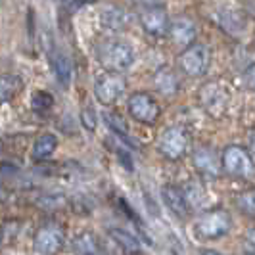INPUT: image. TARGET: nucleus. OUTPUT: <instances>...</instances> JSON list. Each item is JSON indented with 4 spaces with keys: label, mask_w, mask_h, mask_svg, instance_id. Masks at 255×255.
I'll list each match as a JSON object with an SVG mask.
<instances>
[{
    "label": "nucleus",
    "mask_w": 255,
    "mask_h": 255,
    "mask_svg": "<svg viewBox=\"0 0 255 255\" xmlns=\"http://www.w3.org/2000/svg\"><path fill=\"white\" fill-rule=\"evenodd\" d=\"M98 62L110 71V73H121L127 71L134 64V50L132 46L123 40H104L96 48Z\"/></svg>",
    "instance_id": "f257e3e1"
},
{
    "label": "nucleus",
    "mask_w": 255,
    "mask_h": 255,
    "mask_svg": "<svg viewBox=\"0 0 255 255\" xmlns=\"http://www.w3.org/2000/svg\"><path fill=\"white\" fill-rule=\"evenodd\" d=\"M223 169L234 179L250 180L255 177V163L252 153L242 146H227L221 155Z\"/></svg>",
    "instance_id": "f03ea898"
},
{
    "label": "nucleus",
    "mask_w": 255,
    "mask_h": 255,
    "mask_svg": "<svg viewBox=\"0 0 255 255\" xmlns=\"http://www.w3.org/2000/svg\"><path fill=\"white\" fill-rule=\"evenodd\" d=\"M230 227H232V219L229 211L211 209L200 215L194 229H196V234L204 240H217V238H223L225 234H229Z\"/></svg>",
    "instance_id": "7ed1b4c3"
},
{
    "label": "nucleus",
    "mask_w": 255,
    "mask_h": 255,
    "mask_svg": "<svg viewBox=\"0 0 255 255\" xmlns=\"http://www.w3.org/2000/svg\"><path fill=\"white\" fill-rule=\"evenodd\" d=\"M35 252L40 255H56L65 246V229L60 223H44L40 225L33 238Z\"/></svg>",
    "instance_id": "20e7f679"
},
{
    "label": "nucleus",
    "mask_w": 255,
    "mask_h": 255,
    "mask_svg": "<svg viewBox=\"0 0 255 255\" xmlns=\"http://www.w3.org/2000/svg\"><path fill=\"white\" fill-rule=\"evenodd\" d=\"M179 64L188 77H204L211 65V50L205 44H190L182 50Z\"/></svg>",
    "instance_id": "39448f33"
},
{
    "label": "nucleus",
    "mask_w": 255,
    "mask_h": 255,
    "mask_svg": "<svg viewBox=\"0 0 255 255\" xmlns=\"http://www.w3.org/2000/svg\"><path fill=\"white\" fill-rule=\"evenodd\" d=\"M188 134L186 130L180 127H169L163 130V134L159 136V142H157V150L159 153L171 159V161H177V159H182L186 152H188Z\"/></svg>",
    "instance_id": "423d86ee"
},
{
    "label": "nucleus",
    "mask_w": 255,
    "mask_h": 255,
    "mask_svg": "<svg viewBox=\"0 0 255 255\" xmlns=\"http://www.w3.org/2000/svg\"><path fill=\"white\" fill-rule=\"evenodd\" d=\"M127 108L130 117L136 119L138 123H144V125H153L159 119V106L153 100L152 94H148V92L130 94Z\"/></svg>",
    "instance_id": "0eeeda50"
},
{
    "label": "nucleus",
    "mask_w": 255,
    "mask_h": 255,
    "mask_svg": "<svg viewBox=\"0 0 255 255\" xmlns=\"http://www.w3.org/2000/svg\"><path fill=\"white\" fill-rule=\"evenodd\" d=\"M127 89V79L119 73H106L94 85V96L104 106L115 104Z\"/></svg>",
    "instance_id": "6e6552de"
},
{
    "label": "nucleus",
    "mask_w": 255,
    "mask_h": 255,
    "mask_svg": "<svg viewBox=\"0 0 255 255\" xmlns=\"http://www.w3.org/2000/svg\"><path fill=\"white\" fill-rule=\"evenodd\" d=\"M46 48H48V64H50L52 71L56 75V81L64 89H67L71 85V75H73V65H71L69 56L60 46H56L52 38L50 42H46Z\"/></svg>",
    "instance_id": "1a4fd4ad"
},
{
    "label": "nucleus",
    "mask_w": 255,
    "mask_h": 255,
    "mask_svg": "<svg viewBox=\"0 0 255 255\" xmlns=\"http://www.w3.org/2000/svg\"><path fill=\"white\" fill-rule=\"evenodd\" d=\"M140 25L152 37H165L171 29V19L163 8L148 6L140 12Z\"/></svg>",
    "instance_id": "9d476101"
},
{
    "label": "nucleus",
    "mask_w": 255,
    "mask_h": 255,
    "mask_svg": "<svg viewBox=\"0 0 255 255\" xmlns=\"http://www.w3.org/2000/svg\"><path fill=\"white\" fill-rule=\"evenodd\" d=\"M192 161L196 171L204 177V179H217L223 169V161L219 159V155L211 148H198L192 153Z\"/></svg>",
    "instance_id": "9b49d317"
},
{
    "label": "nucleus",
    "mask_w": 255,
    "mask_h": 255,
    "mask_svg": "<svg viewBox=\"0 0 255 255\" xmlns=\"http://www.w3.org/2000/svg\"><path fill=\"white\" fill-rule=\"evenodd\" d=\"M161 198L165 202L167 209L179 219H186L188 217V211H190V205H188V200H186V194L182 188L175 186V184H165L161 188Z\"/></svg>",
    "instance_id": "f8f14e48"
},
{
    "label": "nucleus",
    "mask_w": 255,
    "mask_h": 255,
    "mask_svg": "<svg viewBox=\"0 0 255 255\" xmlns=\"http://www.w3.org/2000/svg\"><path fill=\"white\" fill-rule=\"evenodd\" d=\"M169 37L171 40L182 46V48H188L190 44H194L196 40V23L192 21L190 17H177L171 21V29H169Z\"/></svg>",
    "instance_id": "ddd939ff"
},
{
    "label": "nucleus",
    "mask_w": 255,
    "mask_h": 255,
    "mask_svg": "<svg viewBox=\"0 0 255 255\" xmlns=\"http://www.w3.org/2000/svg\"><path fill=\"white\" fill-rule=\"evenodd\" d=\"M200 100H202L205 110H209L211 114H219L225 108V104H227L225 87H221L219 83H207V85L202 87Z\"/></svg>",
    "instance_id": "4468645a"
},
{
    "label": "nucleus",
    "mask_w": 255,
    "mask_h": 255,
    "mask_svg": "<svg viewBox=\"0 0 255 255\" xmlns=\"http://www.w3.org/2000/svg\"><path fill=\"white\" fill-rule=\"evenodd\" d=\"M100 23L108 31H125L130 23V15L119 6H106L100 12Z\"/></svg>",
    "instance_id": "2eb2a0df"
},
{
    "label": "nucleus",
    "mask_w": 255,
    "mask_h": 255,
    "mask_svg": "<svg viewBox=\"0 0 255 255\" xmlns=\"http://www.w3.org/2000/svg\"><path fill=\"white\" fill-rule=\"evenodd\" d=\"M153 87L157 92H161L163 96H173L180 89L179 77L171 67H159L153 75Z\"/></svg>",
    "instance_id": "dca6fc26"
},
{
    "label": "nucleus",
    "mask_w": 255,
    "mask_h": 255,
    "mask_svg": "<svg viewBox=\"0 0 255 255\" xmlns=\"http://www.w3.org/2000/svg\"><path fill=\"white\" fill-rule=\"evenodd\" d=\"M23 90V79L19 75H0V106L12 102Z\"/></svg>",
    "instance_id": "f3484780"
},
{
    "label": "nucleus",
    "mask_w": 255,
    "mask_h": 255,
    "mask_svg": "<svg viewBox=\"0 0 255 255\" xmlns=\"http://www.w3.org/2000/svg\"><path fill=\"white\" fill-rule=\"evenodd\" d=\"M217 19L221 29H225L230 35H240L246 29V19L242 13L236 10H221L217 13Z\"/></svg>",
    "instance_id": "a211bd4d"
},
{
    "label": "nucleus",
    "mask_w": 255,
    "mask_h": 255,
    "mask_svg": "<svg viewBox=\"0 0 255 255\" xmlns=\"http://www.w3.org/2000/svg\"><path fill=\"white\" fill-rule=\"evenodd\" d=\"M73 252L77 255H100L102 254V248L98 238L92 234V232H81L73 238Z\"/></svg>",
    "instance_id": "6ab92c4d"
},
{
    "label": "nucleus",
    "mask_w": 255,
    "mask_h": 255,
    "mask_svg": "<svg viewBox=\"0 0 255 255\" xmlns=\"http://www.w3.org/2000/svg\"><path fill=\"white\" fill-rule=\"evenodd\" d=\"M56 148H58V138H56V134L44 132V134H40L37 140H35L33 150H31V155H33L35 161H44V159H48L52 153L56 152Z\"/></svg>",
    "instance_id": "aec40b11"
},
{
    "label": "nucleus",
    "mask_w": 255,
    "mask_h": 255,
    "mask_svg": "<svg viewBox=\"0 0 255 255\" xmlns=\"http://www.w3.org/2000/svg\"><path fill=\"white\" fill-rule=\"evenodd\" d=\"M110 236L115 240L117 246H121L127 254H140V242L136 240V236H132L125 229H110Z\"/></svg>",
    "instance_id": "412c9836"
},
{
    "label": "nucleus",
    "mask_w": 255,
    "mask_h": 255,
    "mask_svg": "<svg viewBox=\"0 0 255 255\" xmlns=\"http://www.w3.org/2000/svg\"><path fill=\"white\" fill-rule=\"evenodd\" d=\"M104 119H106V125L112 128V132H114L117 138H121V140L125 142V144H130L127 123L123 121V117H121V115L108 110V112H104Z\"/></svg>",
    "instance_id": "4be33fe9"
},
{
    "label": "nucleus",
    "mask_w": 255,
    "mask_h": 255,
    "mask_svg": "<svg viewBox=\"0 0 255 255\" xmlns=\"http://www.w3.org/2000/svg\"><path fill=\"white\" fill-rule=\"evenodd\" d=\"M31 106H33L35 112L44 114V112L52 110V106H54V96H52L50 92H46V90H37V92H33V96H31Z\"/></svg>",
    "instance_id": "5701e85b"
},
{
    "label": "nucleus",
    "mask_w": 255,
    "mask_h": 255,
    "mask_svg": "<svg viewBox=\"0 0 255 255\" xmlns=\"http://www.w3.org/2000/svg\"><path fill=\"white\" fill-rule=\"evenodd\" d=\"M37 205L44 211H62L67 205V200L56 194H48V196H40L37 200Z\"/></svg>",
    "instance_id": "b1692460"
},
{
    "label": "nucleus",
    "mask_w": 255,
    "mask_h": 255,
    "mask_svg": "<svg viewBox=\"0 0 255 255\" xmlns=\"http://www.w3.org/2000/svg\"><path fill=\"white\" fill-rule=\"evenodd\" d=\"M236 205L246 215H255V188L254 190L242 192L238 196V200H236Z\"/></svg>",
    "instance_id": "393cba45"
},
{
    "label": "nucleus",
    "mask_w": 255,
    "mask_h": 255,
    "mask_svg": "<svg viewBox=\"0 0 255 255\" xmlns=\"http://www.w3.org/2000/svg\"><path fill=\"white\" fill-rule=\"evenodd\" d=\"M81 123L90 132L96 130V127H98V114H96V110L92 106H85L83 108V112H81Z\"/></svg>",
    "instance_id": "a878e982"
},
{
    "label": "nucleus",
    "mask_w": 255,
    "mask_h": 255,
    "mask_svg": "<svg viewBox=\"0 0 255 255\" xmlns=\"http://www.w3.org/2000/svg\"><path fill=\"white\" fill-rule=\"evenodd\" d=\"M184 194H186V200H188V205H190V207H200V205H202L204 192H202V188H200V186L190 184V186L184 190Z\"/></svg>",
    "instance_id": "bb28decb"
},
{
    "label": "nucleus",
    "mask_w": 255,
    "mask_h": 255,
    "mask_svg": "<svg viewBox=\"0 0 255 255\" xmlns=\"http://www.w3.org/2000/svg\"><path fill=\"white\" fill-rule=\"evenodd\" d=\"M115 153H117V157L121 159V163H123V167H125V169H128V171H132V169H134L132 155H130V152H127L123 146H115Z\"/></svg>",
    "instance_id": "cd10ccee"
},
{
    "label": "nucleus",
    "mask_w": 255,
    "mask_h": 255,
    "mask_svg": "<svg viewBox=\"0 0 255 255\" xmlns=\"http://www.w3.org/2000/svg\"><path fill=\"white\" fill-rule=\"evenodd\" d=\"M244 81H246V85H248V89L255 90V64L250 65L246 71H244Z\"/></svg>",
    "instance_id": "c85d7f7f"
},
{
    "label": "nucleus",
    "mask_w": 255,
    "mask_h": 255,
    "mask_svg": "<svg viewBox=\"0 0 255 255\" xmlns=\"http://www.w3.org/2000/svg\"><path fill=\"white\" fill-rule=\"evenodd\" d=\"M92 0H64V6L69 10V12H75L79 8H83L85 4H89Z\"/></svg>",
    "instance_id": "c756f323"
},
{
    "label": "nucleus",
    "mask_w": 255,
    "mask_h": 255,
    "mask_svg": "<svg viewBox=\"0 0 255 255\" xmlns=\"http://www.w3.org/2000/svg\"><path fill=\"white\" fill-rule=\"evenodd\" d=\"M132 2H136V4H140L144 8H148V6H157L161 0H132Z\"/></svg>",
    "instance_id": "7c9ffc66"
},
{
    "label": "nucleus",
    "mask_w": 255,
    "mask_h": 255,
    "mask_svg": "<svg viewBox=\"0 0 255 255\" xmlns=\"http://www.w3.org/2000/svg\"><path fill=\"white\" fill-rule=\"evenodd\" d=\"M246 240L250 242V246H254L255 248V229H250L246 232Z\"/></svg>",
    "instance_id": "2f4dec72"
},
{
    "label": "nucleus",
    "mask_w": 255,
    "mask_h": 255,
    "mask_svg": "<svg viewBox=\"0 0 255 255\" xmlns=\"http://www.w3.org/2000/svg\"><path fill=\"white\" fill-rule=\"evenodd\" d=\"M200 254L202 255H225V254H221V252H217V250H202Z\"/></svg>",
    "instance_id": "473e14b6"
},
{
    "label": "nucleus",
    "mask_w": 255,
    "mask_h": 255,
    "mask_svg": "<svg viewBox=\"0 0 255 255\" xmlns=\"http://www.w3.org/2000/svg\"><path fill=\"white\" fill-rule=\"evenodd\" d=\"M250 150L255 155V132H252V136H250Z\"/></svg>",
    "instance_id": "72a5a7b5"
},
{
    "label": "nucleus",
    "mask_w": 255,
    "mask_h": 255,
    "mask_svg": "<svg viewBox=\"0 0 255 255\" xmlns=\"http://www.w3.org/2000/svg\"><path fill=\"white\" fill-rule=\"evenodd\" d=\"M0 242H2V229H0Z\"/></svg>",
    "instance_id": "f704fd0d"
},
{
    "label": "nucleus",
    "mask_w": 255,
    "mask_h": 255,
    "mask_svg": "<svg viewBox=\"0 0 255 255\" xmlns=\"http://www.w3.org/2000/svg\"><path fill=\"white\" fill-rule=\"evenodd\" d=\"M0 6H2V0H0Z\"/></svg>",
    "instance_id": "c9c22d12"
}]
</instances>
